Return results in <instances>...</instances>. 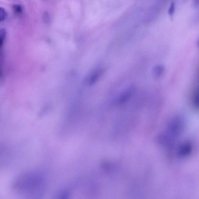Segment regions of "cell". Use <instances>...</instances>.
Masks as SVG:
<instances>
[{
    "mask_svg": "<svg viewBox=\"0 0 199 199\" xmlns=\"http://www.w3.org/2000/svg\"><path fill=\"white\" fill-rule=\"evenodd\" d=\"M192 104L196 109H199V87H197L193 92L192 97Z\"/></svg>",
    "mask_w": 199,
    "mask_h": 199,
    "instance_id": "8992f818",
    "label": "cell"
},
{
    "mask_svg": "<svg viewBox=\"0 0 199 199\" xmlns=\"http://www.w3.org/2000/svg\"><path fill=\"white\" fill-rule=\"evenodd\" d=\"M43 19L45 22L48 23L49 22V15L48 13L47 12L44 13Z\"/></svg>",
    "mask_w": 199,
    "mask_h": 199,
    "instance_id": "30bf717a",
    "label": "cell"
},
{
    "mask_svg": "<svg viewBox=\"0 0 199 199\" xmlns=\"http://www.w3.org/2000/svg\"><path fill=\"white\" fill-rule=\"evenodd\" d=\"M192 150L191 144L189 143H185L180 146L178 150L179 156L184 157L190 154Z\"/></svg>",
    "mask_w": 199,
    "mask_h": 199,
    "instance_id": "277c9868",
    "label": "cell"
},
{
    "mask_svg": "<svg viewBox=\"0 0 199 199\" xmlns=\"http://www.w3.org/2000/svg\"><path fill=\"white\" fill-rule=\"evenodd\" d=\"M8 16V13L6 10L3 8H1L0 9V21L1 22L6 19Z\"/></svg>",
    "mask_w": 199,
    "mask_h": 199,
    "instance_id": "52a82bcc",
    "label": "cell"
},
{
    "mask_svg": "<svg viewBox=\"0 0 199 199\" xmlns=\"http://www.w3.org/2000/svg\"><path fill=\"white\" fill-rule=\"evenodd\" d=\"M135 90V87L132 86L126 89L117 98V104H122L129 101L134 93Z\"/></svg>",
    "mask_w": 199,
    "mask_h": 199,
    "instance_id": "7a4b0ae2",
    "label": "cell"
},
{
    "mask_svg": "<svg viewBox=\"0 0 199 199\" xmlns=\"http://www.w3.org/2000/svg\"><path fill=\"white\" fill-rule=\"evenodd\" d=\"M194 4L196 5H198L199 4V0H194Z\"/></svg>",
    "mask_w": 199,
    "mask_h": 199,
    "instance_id": "8fae6325",
    "label": "cell"
},
{
    "mask_svg": "<svg viewBox=\"0 0 199 199\" xmlns=\"http://www.w3.org/2000/svg\"><path fill=\"white\" fill-rule=\"evenodd\" d=\"M197 46H198L199 47V39L198 41H197Z\"/></svg>",
    "mask_w": 199,
    "mask_h": 199,
    "instance_id": "7c38bea8",
    "label": "cell"
},
{
    "mask_svg": "<svg viewBox=\"0 0 199 199\" xmlns=\"http://www.w3.org/2000/svg\"><path fill=\"white\" fill-rule=\"evenodd\" d=\"M175 9H176V5L174 2H172L170 4V6L168 11V13L170 16H172L174 14Z\"/></svg>",
    "mask_w": 199,
    "mask_h": 199,
    "instance_id": "9c48e42d",
    "label": "cell"
},
{
    "mask_svg": "<svg viewBox=\"0 0 199 199\" xmlns=\"http://www.w3.org/2000/svg\"><path fill=\"white\" fill-rule=\"evenodd\" d=\"M13 9L14 13L16 14H20L22 12V7L18 4H16L13 5Z\"/></svg>",
    "mask_w": 199,
    "mask_h": 199,
    "instance_id": "ba28073f",
    "label": "cell"
},
{
    "mask_svg": "<svg viewBox=\"0 0 199 199\" xmlns=\"http://www.w3.org/2000/svg\"><path fill=\"white\" fill-rule=\"evenodd\" d=\"M103 68H99L93 70L88 77L87 82L89 85H94L104 74Z\"/></svg>",
    "mask_w": 199,
    "mask_h": 199,
    "instance_id": "3957f363",
    "label": "cell"
},
{
    "mask_svg": "<svg viewBox=\"0 0 199 199\" xmlns=\"http://www.w3.org/2000/svg\"><path fill=\"white\" fill-rule=\"evenodd\" d=\"M165 71V67L163 65H157L153 67L152 73L154 76L156 78H159L162 76Z\"/></svg>",
    "mask_w": 199,
    "mask_h": 199,
    "instance_id": "5b68a950",
    "label": "cell"
},
{
    "mask_svg": "<svg viewBox=\"0 0 199 199\" xmlns=\"http://www.w3.org/2000/svg\"><path fill=\"white\" fill-rule=\"evenodd\" d=\"M184 127V123L182 119L179 117H175L169 123L167 130L164 134L173 141L175 138L182 133Z\"/></svg>",
    "mask_w": 199,
    "mask_h": 199,
    "instance_id": "6da1fadb",
    "label": "cell"
}]
</instances>
